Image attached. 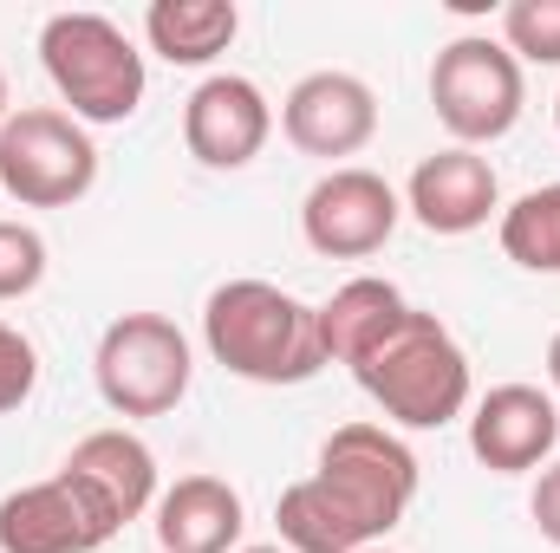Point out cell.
<instances>
[{"instance_id":"16","label":"cell","mask_w":560,"mask_h":553,"mask_svg":"<svg viewBox=\"0 0 560 553\" xmlns=\"http://www.w3.org/2000/svg\"><path fill=\"white\" fill-rule=\"evenodd\" d=\"M66 469L85 475L125 521H138L143 508L156 502V456L131 430H92V436H79L72 456H66Z\"/></svg>"},{"instance_id":"11","label":"cell","mask_w":560,"mask_h":553,"mask_svg":"<svg viewBox=\"0 0 560 553\" xmlns=\"http://www.w3.org/2000/svg\"><path fill=\"white\" fill-rule=\"evenodd\" d=\"M280 131L300 156H359L378 138V92L359 72H306L280 98Z\"/></svg>"},{"instance_id":"25","label":"cell","mask_w":560,"mask_h":553,"mask_svg":"<svg viewBox=\"0 0 560 553\" xmlns=\"http://www.w3.org/2000/svg\"><path fill=\"white\" fill-rule=\"evenodd\" d=\"M7 118H13V111H7V72H0V125H7Z\"/></svg>"},{"instance_id":"2","label":"cell","mask_w":560,"mask_h":553,"mask_svg":"<svg viewBox=\"0 0 560 553\" xmlns=\"http://www.w3.org/2000/svg\"><path fill=\"white\" fill-rule=\"evenodd\" d=\"M359 391L405 430H443L469 411V358L436 313H405L359 365Z\"/></svg>"},{"instance_id":"13","label":"cell","mask_w":560,"mask_h":553,"mask_svg":"<svg viewBox=\"0 0 560 553\" xmlns=\"http://www.w3.org/2000/svg\"><path fill=\"white\" fill-rule=\"evenodd\" d=\"M405 209L418 215L430 235H476L495 209H502V183L489 169V156L450 143L436 156H423L411 169V189H405Z\"/></svg>"},{"instance_id":"1","label":"cell","mask_w":560,"mask_h":553,"mask_svg":"<svg viewBox=\"0 0 560 553\" xmlns=\"http://www.w3.org/2000/svg\"><path fill=\"white\" fill-rule=\"evenodd\" d=\"M202 345L248 385H306L326 365L319 313L275 280H222L202 306Z\"/></svg>"},{"instance_id":"9","label":"cell","mask_w":560,"mask_h":553,"mask_svg":"<svg viewBox=\"0 0 560 553\" xmlns=\"http://www.w3.org/2000/svg\"><path fill=\"white\" fill-rule=\"evenodd\" d=\"M398 215H405L398 189H392L378 169L346 163V169H326V176L306 189V202H300V235H306V248L326 255V261H365V255H378V248L392 242Z\"/></svg>"},{"instance_id":"3","label":"cell","mask_w":560,"mask_h":553,"mask_svg":"<svg viewBox=\"0 0 560 553\" xmlns=\"http://www.w3.org/2000/svg\"><path fill=\"white\" fill-rule=\"evenodd\" d=\"M39 66L79 125H125L143 105V52L105 13H52L39 26Z\"/></svg>"},{"instance_id":"12","label":"cell","mask_w":560,"mask_h":553,"mask_svg":"<svg viewBox=\"0 0 560 553\" xmlns=\"http://www.w3.org/2000/svg\"><path fill=\"white\" fill-rule=\"evenodd\" d=\"M555 443H560V404L541 385H495L489 398L469 404V449L495 475L548 469Z\"/></svg>"},{"instance_id":"18","label":"cell","mask_w":560,"mask_h":553,"mask_svg":"<svg viewBox=\"0 0 560 553\" xmlns=\"http://www.w3.org/2000/svg\"><path fill=\"white\" fill-rule=\"evenodd\" d=\"M235 33H242L235 0H156L143 13V39L170 66H209L215 52L235 46Z\"/></svg>"},{"instance_id":"4","label":"cell","mask_w":560,"mask_h":553,"mask_svg":"<svg viewBox=\"0 0 560 553\" xmlns=\"http://www.w3.org/2000/svg\"><path fill=\"white\" fill-rule=\"evenodd\" d=\"M92 378H98V398L118 416H170L189 398L196 358H189V339H183L176 319H163V313H118L98 332Z\"/></svg>"},{"instance_id":"27","label":"cell","mask_w":560,"mask_h":553,"mask_svg":"<svg viewBox=\"0 0 560 553\" xmlns=\"http://www.w3.org/2000/svg\"><path fill=\"white\" fill-rule=\"evenodd\" d=\"M555 131H560V98H555Z\"/></svg>"},{"instance_id":"8","label":"cell","mask_w":560,"mask_h":553,"mask_svg":"<svg viewBox=\"0 0 560 553\" xmlns=\"http://www.w3.org/2000/svg\"><path fill=\"white\" fill-rule=\"evenodd\" d=\"M118 528L125 515L72 469L0 495V553H98Z\"/></svg>"},{"instance_id":"7","label":"cell","mask_w":560,"mask_h":553,"mask_svg":"<svg viewBox=\"0 0 560 553\" xmlns=\"http://www.w3.org/2000/svg\"><path fill=\"white\" fill-rule=\"evenodd\" d=\"M378 541L411 515L418 502V456L405 449V436H392L385 423H339L319 443V469H313Z\"/></svg>"},{"instance_id":"14","label":"cell","mask_w":560,"mask_h":553,"mask_svg":"<svg viewBox=\"0 0 560 553\" xmlns=\"http://www.w3.org/2000/svg\"><path fill=\"white\" fill-rule=\"evenodd\" d=\"M156 548L163 553H235L242 541V495L222 475H183L156 495Z\"/></svg>"},{"instance_id":"23","label":"cell","mask_w":560,"mask_h":553,"mask_svg":"<svg viewBox=\"0 0 560 553\" xmlns=\"http://www.w3.org/2000/svg\"><path fill=\"white\" fill-rule=\"evenodd\" d=\"M528 515H535V528H541V541L560 548V462L541 469V482H535V495H528Z\"/></svg>"},{"instance_id":"19","label":"cell","mask_w":560,"mask_h":553,"mask_svg":"<svg viewBox=\"0 0 560 553\" xmlns=\"http://www.w3.org/2000/svg\"><path fill=\"white\" fill-rule=\"evenodd\" d=\"M495 235H502V255H509L515 268H528V274H560V183H541V189H528L522 202H509L502 222H495Z\"/></svg>"},{"instance_id":"26","label":"cell","mask_w":560,"mask_h":553,"mask_svg":"<svg viewBox=\"0 0 560 553\" xmlns=\"http://www.w3.org/2000/svg\"><path fill=\"white\" fill-rule=\"evenodd\" d=\"M242 553H287V548H242Z\"/></svg>"},{"instance_id":"22","label":"cell","mask_w":560,"mask_h":553,"mask_svg":"<svg viewBox=\"0 0 560 553\" xmlns=\"http://www.w3.org/2000/svg\"><path fill=\"white\" fill-rule=\"evenodd\" d=\"M33 385H39V352H33V339L0 319V416L20 411V404L33 398Z\"/></svg>"},{"instance_id":"21","label":"cell","mask_w":560,"mask_h":553,"mask_svg":"<svg viewBox=\"0 0 560 553\" xmlns=\"http://www.w3.org/2000/svg\"><path fill=\"white\" fill-rule=\"evenodd\" d=\"M46 280V242L26 222H0V299H26Z\"/></svg>"},{"instance_id":"10","label":"cell","mask_w":560,"mask_h":553,"mask_svg":"<svg viewBox=\"0 0 560 553\" xmlns=\"http://www.w3.org/2000/svg\"><path fill=\"white\" fill-rule=\"evenodd\" d=\"M275 138V105L242 72H209L183 105V143L202 169H248Z\"/></svg>"},{"instance_id":"6","label":"cell","mask_w":560,"mask_h":553,"mask_svg":"<svg viewBox=\"0 0 560 553\" xmlns=\"http://www.w3.org/2000/svg\"><path fill=\"white\" fill-rule=\"evenodd\" d=\"M98 183V143L72 111L20 105L0 125V189L20 209H72Z\"/></svg>"},{"instance_id":"20","label":"cell","mask_w":560,"mask_h":553,"mask_svg":"<svg viewBox=\"0 0 560 553\" xmlns=\"http://www.w3.org/2000/svg\"><path fill=\"white\" fill-rule=\"evenodd\" d=\"M502 46L528 66H560V0H509Z\"/></svg>"},{"instance_id":"15","label":"cell","mask_w":560,"mask_h":553,"mask_svg":"<svg viewBox=\"0 0 560 553\" xmlns=\"http://www.w3.org/2000/svg\"><path fill=\"white\" fill-rule=\"evenodd\" d=\"M313 313H319V352H326V365H359L411 313V299L392 280L359 274V280H346L326 306H313Z\"/></svg>"},{"instance_id":"24","label":"cell","mask_w":560,"mask_h":553,"mask_svg":"<svg viewBox=\"0 0 560 553\" xmlns=\"http://www.w3.org/2000/svg\"><path fill=\"white\" fill-rule=\"evenodd\" d=\"M548 385H555V404H560V332H555V345H548Z\"/></svg>"},{"instance_id":"28","label":"cell","mask_w":560,"mask_h":553,"mask_svg":"<svg viewBox=\"0 0 560 553\" xmlns=\"http://www.w3.org/2000/svg\"><path fill=\"white\" fill-rule=\"evenodd\" d=\"M365 553H385V548H365Z\"/></svg>"},{"instance_id":"17","label":"cell","mask_w":560,"mask_h":553,"mask_svg":"<svg viewBox=\"0 0 560 553\" xmlns=\"http://www.w3.org/2000/svg\"><path fill=\"white\" fill-rule=\"evenodd\" d=\"M275 528H280V548L287 553H365V548H378V534H372L319 475L280 489Z\"/></svg>"},{"instance_id":"5","label":"cell","mask_w":560,"mask_h":553,"mask_svg":"<svg viewBox=\"0 0 560 553\" xmlns=\"http://www.w3.org/2000/svg\"><path fill=\"white\" fill-rule=\"evenodd\" d=\"M522 105H528L522 59L502 39L456 33L436 52V66H430V111H436V125L463 143V150L509 138L515 118H522Z\"/></svg>"}]
</instances>
